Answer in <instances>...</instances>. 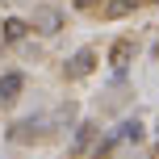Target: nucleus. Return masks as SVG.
Segmentation results:
<instances>
[{
    "label": "nucleus",
    "instance_id": "obj_1",
    "mask_svg": "<svg viewBox=\"0 0 159 159\" xmlns=\"http://www.w3.org/2000/svg\"><path fill=\"white\" fill-rule=\"evenodd\" d=\"M92 67H96V50H75V55L71 59H67V67H63V75L67 80H80V75H88V71H92Z\"/></svg>",
    "mask_w": 159,
    "mask_h": 159
},
{
    "label": "nucleus",
    "instance_id": "obj_2",
    "mask_svg": "<svg viewBox=\"0 0 159 159\" xmlns=\"http://www.w3.org/2000/svg\"><path fill=\"white\" fill-rule=\"evenodd\" d=\"M21 88H25V75L21 71H4V75H0V105H13L17 96H21Z\"/></svg>",
    "mask_w": 159,
    "mask_h": 159
},
{
    "label": "nucleus",
    "instance_id": "obj_3",
    "mask_svg": "<svg viewBox=\"0 0 159 159\" xmlns=\"http://www.w3.org/2000/svg\"><path fill=\"white\" fill-rule=\"evenodd\" d=\"M59 21H63V17H59V8H50V4L34 8V25H38L42 34H55V30H59Z\"/></svg>",
    "mask_w": 159,
    "mask_h": 159
},
{
    "label": "nucleus",
    "instance_id": "obj_4",
    "mask_svg": "<svg viewBox=\"0 0 159 159\" xmlns=\"http://www.w3.org/2000/svg\"><path fill=\"white\" fill-rule=\"evenodd\" d=\"M130 55H134V42H130V38H117V42H113V50H109V63L121 71V67L130 63Z\"/></svg>",
    "mask_w": 159,
    "mask_h": 159
},
{
    "label": "nucleus",
    "instance_id": "obj_5",
    "mask_svg": "<svg viewBox=\"0 0 159 159\" xmlns=\"http://www.w3.org/2000/svg\"><path fill=\"white\" fill-rule=\"evenodd\" d=\"M0 30H4V34H0V42H21V38H25V30H30V25H25L21 17H8V21L0 25Z\"/></svg>",
    "mask_w": 159,
    "mask_h": 159
},
{
    "label": "nucleus",
    "instance_id": "obj_6",
    "mask_svg": "<svg viewBox=\"0 0 159 159\" xmlns=\"http://www.w3.org/2000/svg\"><path fill=\"white\" fill-rule=\"evenodd\" d=\"M134 4H138V0H109V4H105V13H109V17H126Z\"/></svg>",
    "mask_w": 159,
    "mask_h": 159
},
{
    "label": "nucleus",
    "instance_id": "obj_7",
    "mask_svg": "<svg viewBox=\"0 0 159 159\" xmlns=\"http://www.w3.org/2000/svg\"><path fill=\"white\" fill-rule=\"evenodd\" d=\"M92 130H96V126H80V134H75V151H84V147H88V138H92Z\"/></svg>",
    "mask_w": 159,
    "mask_h": 159
},
{
    "label": "nucleus",
    "instance_id": "obj_8",
    "mask_svg": "<svg viewBox=\"0 0 159 159\" xmlns=\"http://www.w3.org/2000/svg\"><path fill=\"white\" fill-rule=\"evenodd\" d=\"M75 4H80V8H92V4H101V0H75Z\"/></svg>",
    "mask_w": 159,
    "mask_h": 159
}]
</instances>
